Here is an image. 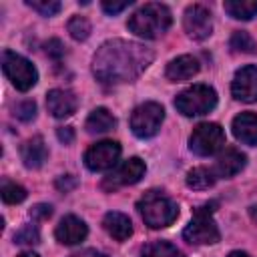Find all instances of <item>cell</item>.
<instances>
[{
	"label": "cell",
	"instance_id": "1",
	"mask_svg": "<svg viewBox=\"0 0 257 257\" xmlns=\"http://www.w3.org/2000/svg\"><path fill=\"white\" fill-rule=\"evenodd\" d=\"M153 50L145 44L114 38L96 50L92 58V74L104 84L131 82L153 62Z\"/></svg>",
	"mask_w": 257,
	"mask_h": 257
},
{
	"label": "cell",
	"instance_id": "2",
	"mask_svg": "<svg viewBox=\"0 0 257 257\" xmlns=\"http://www.w3.org/2000/svg\"><path fill=\"white\" fill-rule=\"evenodd\" d=\"M173 22V16H171V10L165 6V4H159V2H147L145 6H141L126 22L128 30L141 38H147V40H155L159 36H163L169 26Z\"/></svg>",
	"mask_w": 257,
	"mask_h": 257
},
{
	"label": "cell",
	"instance_id": "3",
	"mask_svg": "<svg viewBox=\"0 0 257 257\" xmlns=\"http://www.w3.org/2000/svg\"><path fill=\"white\" fill-rule=\"evenodd\" d=\"M137 209L145 221V225H149L151 229H163L169 227L177 215H179V207L175 201H171L169 197H165L159 191H151L147 193L139 203Z\"/></svg>",
	"mask_w": 257,
	"mask_h": 257
},
{
	"label": "cell",
	"instance_id": "4",
	"mask_svg": "<svg viewBox=\"0 0 257 257\" xmlns=\"http://www.w3.org/2000/svg\"><path fill=\"white\" fill-rule=\"evenodd\" d=\"M215 207H217V203L211 201V203H205V205L195 209V215H193L191 223L183 231V237H185L187 243H191V245H213L221 239L219 227L211 217Z\"/></svg>",
	"mask_w": 257,
	"mask_h": 257
},
{
	"label": "cell",
	"instance_id": "5",
	"mask_svg": "<svg viewBox=\"0 0 257 257\" xmlns=\"http://www.w3.org/2000/svg\"><path fill=\"white\" fill-rule=\"evenodd\" d=\"M217 92L209 84H193L177 94L175 106L185 116H201L215 108Z\"/></svg>",
	"mask_w": 257,
	"mask_h": 257
},
{
	"label": "cell",
	"instance_id": "6",
	"mask_svg": "<svg viewBox=\"0 0 257 257\" xmlns=\"http://www.w3.org/2000/svg\"><path fill=\"white\" fill-rule=\"evenodd\" d=\"M2 70H4L6 78L12 82V86L22 92L30 90L38 80V72H36L34 64L28 58H24L12 50L2 52Z\"/></svg>",
	"mask_w": 257,
	"mask_h": 257
},
{
	"label": "cell",
	"instance_id": "7",
	"mask_svg": "<svg viewBox=\"0 0 257 257\" xmlns=\"http://www.w3.org/2000/svg\"><path fill=\"white\" fill-rule=\"evenodd\" d=\"M225 147V133L217 122H201L189 137V149L199 157H211Z\"/></svg>",
	"mask_w": 257,
	"mask_h": 257
},
{
	"label": "cell",
	"instance_id": "8",
	"mask_svg": "<svg viewBox=\"0 0 257 257\" xmlns=\"http://www.w3.org/2000/svg\"><path fill=\"white\" fill-rule=\"evenodd\" d=\"M165 118V110L159 102L139 104L131 114V128L139 139H151L159 133Z\"/></svg>",
	"mask_w": 257,
	"mask_h": 257
},
{
	"label": "cell",
	"instance_id": "9",
	"mask_svg": "<svg viewBox=\"0 0 257 257\" xmlns=\"http://www.w3.org/2000/svg\"><path fill=\"white\" fill-rule=\"evenodd\" d=\"M145 161H141L139 157H131L126 161H122L120 165H116L102 181V189L104 191H114L118 187H126V185H135L145 177Z\"/></svg>",
	"mask_w": 257,
	"mask_h": 257
},
{
	"label": "cell",
	"instance_id": "10",
	"mask_svg": "<svg viewBox=\"0 0 257 257\" xmlns=\"http://www.w3.org/2000/svg\"><path fill=\"white\" fill-rule=\"evenodd\" d=\"M120 157V145L116 141H100L94 143L86 153H84V165L90 171H108L116 165Z\"/></svg>",
	"mask_w": 257,
	"mask_h": 257
},
{
	"label": "cell",
	"instance_id": "11",
	"mask_svg": "<svg viewBox=\"0 0 257 257\" xmlns=\"http://www.w3.org/2000/svg\"><path fill=\"white\" fill-rule=\"evenodd\" d=\"M183 26H185V32L189 34V38H193V40L209 38L213 32V18H211L209 8H205L203 4L189 6L183 14Z\"/></svg>",
	"mask_w": 257,
	"mask_h": 257
},
{
	"label": "cell",
	"instance_id": "12",
	"mask_svg": "<svg viewBox=\"0 0 257 257\" xmlns=\"http://www.w3.org/2000/svg\"><path fill=\"white\" fill-rule=\"evenodd\" d=\"M231 92L241 102H257V66L249 64L235 72Z\"/></svg>",
	"mask_w": 257,
	"mask_h": 257
},
{
	"label": "cell",
	"instance_id": "13",
	"mask_svg": "<svg viewBox=\"0 0 257 257\" xmlns=\"http://www.w3.org/2000/svg\"><path fill=\"white\" fill-rule=\"evenodd\" d=\"M86 223L74 215H66L60 219V223L56 225V239L62 243V245H78L80 241L86 239Z\"/></svg>",
	"mask_w": 257,
	"mask_h": 257
},
{
	"label": "cell",
	"instance_id": "14",
	"mask_svg": "<svg viewBox=\"0 0 257 257\" xmlns=\"http://www.w3.org/2000/svg\"><path fill=\"white\" fill-rule=\"evenodd\" d=\"M46 106H48V112L56 118H66L70 114H74L76 106H78V100L74 96V92L70 90H64V88H52L48 94H46Z\"/></svg>",
	"mask_w": 257,
	"mask_h": 257
},
{
	"label": "cell",
	"instance_id": "15",
	"mask_svg": "<svg viewBox=\"0 0 257 257\" xmlns=\"http://www.w3.org/2000/svg\"><path fill=\"white\" fill-rule=\"evenodd\" d=\"M245 163H247V157L239 151V149H233V147H229V149H225L219 157H217V163H215V175H217V179L221 177V179H229V177H233V175H237L243 167H245Z\"/></svg>",
	"mask_w": 257,
	"mask_h": 257
},
{
	"label": "cell",
	"instance_id": "16",
	"mask_svg": "<svg viewBox=\"0 0 257 257\" xmlns=\"http://www.w3.org/2000/svg\"><path fill=\"white\" fill-rule=\"evenodd\" d=\"M199 72V60L191 54H183V56H177L173 58L169 64H167V78L171 82H181V80H189L193 78L195 74Z\"/></svg>",
	"mask_w": 257,
	"mask_h": 257
},
{
	"label": "cell",
	"instance_id": "17",
	"mask_svg": "<svg viewBox=\"0 0 257 257\" xmlns=\"http://www.w3.org/2000/svg\"><path fill=\"white\" fill-rule=\"evenodd\" d=\"M233 135L243 145H257V114L255 112H241L233 118Z\"/></svg>",
	"mask_w": 257,
	"mask_h": 257
},
{
	"label": "cell",
	"instance_id": "18",
	"mask_svg": "<svg viewBox=\"0 0 257 257\" xmlns=\"http://www.w3.org/2000/svg\"><path fill=\"white\" fill-rule=\"evenodd\" d=\"M20 157L28 169H40L48 159V149L42 137H32L20 147Z\"/></svg>",
	"mask_w": 257,
	"mask_h": 257
},
{
	"label": "cell",
	"instance_id": "19",
	"mask_svg": "<svg viewBox=\"0 0 257 257\" xmlns=\"http://www.w3.org/2000/svg\"><path fill=\"white\" fill-rule=\"evenodd\" d=\"M102 227L116 241H126L133 235V223H131V219L124 213H118V211L106 213L104 219H102Z\"/></svg>",
	"mask_w": 257,
	"mask_h": 257
},
{
	"label": "cell",
	"instance_id": "20",
	"mask_svg": "<svg viewBox=\"0 0 257 257\" xmlns=\"http://www.w3.org/2000/svg\"><path fill=\"white\" fill-rule=\"evenodd\" d=\"M86 131L90 133V135H98V133H108V131H112L114 126H116V118L106 110V108H102V106H98V108H94L90 114H88V118H86Z\"/></svg>",
	"mask_w": 257,
	"mask_h": 257
},
{
	"label": "cell",
	"instance_id": "21",
	"mask_svg": "<svg viewBox=\"0 0 257 257\" xmlns=\"http://www.w3.org/2000/svg\"><path fill=\"white\" fill-rule=\"evenodd\" d=\"M223 8L235 20H251L257 16V0H227Z\"/></svg>",
	"mask_w": 257,
	"mask_h": 257
},
{
	"label": "cell",
	"instance_id": "22",
	"mask_svg": "<svg viewBox=\"0 0 257 257\" xmlns=\"http://www.w3.org/2000/svg\"><path fill=\"white\" fill-rule=\"evenodd\" d=\"M217 181V175L213 169H207V167H195L187 173V187L191 189H197V191H203V189H209L213 187Z\"/></svg>",
	"mask_w": 257,
	"mask_h": 257
},
{
	"label": "cell",
	"instance_id": "23",
	"mask_svg": "<svg viewBox=\"0 0 257 257\" xmlns=\"http://www.w3.org/2000/svg\"><path fill=\"white\" fill-rule=\"evenodd\" d=\"M143 257H183V253L169 241H155L143 247Z\"/></svg>",
	"mask_w": 257,
	"mask_h": 257
},
{
	"label": "cell",
	"instance_id": "24",
	"mask_svg": "<svg viewBox=\"0 0 257 257\" xmlns=\"http://www.w3.org/2000/svg\"><path fill=\"white\" fill-rule=\"evenodd\" d=\"M229 46H231L233 52H243V54H253V52L257 50L255 40H253L247 32H243V30L233 32V36H231V40H229Z\"/></svg>",
	"mask_w": 257,
	"mask_h": 257
},
{
	"label": "cell",
	"instance_id": "25",
	"mask_svg": "<svg viewBox=\"0 0 257 257\" xmlns=\"http://www.w3.org/2000/svg\"><path fill=\"white\" fill-rule=\"evenodd\" d=\"M0 195H2V201H4V203L16 205V203H22V201L26 199V189H24L22 185L4 181V183H2V189H0Z\"/></svg>",
	"mask_w": 257,
	"mask_h": 257
},
{
	"label": "cell",
	"instance_id": "26",
	"mask_svg": "<svg viewBox=\"0 0 257 257\" xmlns=\"http://www.w3.org/2000/svg\"><path fill=\"white\" fill-rule=\"evenodd\" d=\"M68 32L74 40H86L90 34V22L84 16H72L68 20Z\"/></svg>",
	"mask_w": 257,
	"mask_h": 257
},
{
	"label": "cell",
	"instance_id": "27",
	"mask_svg": "<svg viewBox=\"0 0 257 257\" xmlns=\"http://www.w3.org/2000/svg\"><path fill=\"white\" fill-rule=\"evenodd\" d=\"M26 4L42 16H54L62 8V4L58 0H26Z\"/></svg>",
	"mask_w": 257,
	"mask_h": 257
},
{
	"label": "cell",
	"instance_id": "28",
	"mask_svg": "<svg viewBox=\"0 0 257 257\" xmlns=\"http://www.w3.org/2000/svg\"><path fill=\"white\" fill-rule=\"evenodd\" d=\"M14 241L18 245H36L40 241V235H38V229L34 225H24L20 231L14 233Z\"/></svg>",
	"mask_w": 257,
	"mask_h": 257
},
{
	"label": "cell",
	"instance_id": "29",
	"mask_svg": "<svg viewBox=\"0 0 257 257\" xmlns=\"http://www.w3.org/2000/svg\"><path fill=\"white\" fill-rule=\"evenodd\" d=\"M14 114L20 120H32L36 116V102L34 100H22L14 106Z\"/></svg>",
	"mask_w": 257,
	"mask_h": 257
},
{
	"label": "cell",
	"instance_id": "30",
	"mask_svg": "<svg viewBox=\"0 0 257 257\" xmlns=\"http://www.w3.org/2000/svg\"><path fill=\"white\" fill-rule=\"evenodd\" d=\"M133 2L131 0H120V2H116V0H104L102 2V10L106 12V14H118V12H122L124 8H128Z\"/></svg>",
	"mask_w": 257,
	"mask_h": 257
},
{
	"label": "cell",
	"instance_id": "31",
	"mask_svg": "<svg viewBox=\"0 0 257 257\" xmlns=\"http://www.w3.org/2000/svg\"><path fill=\"white\" fill-rule=\"evenodd\" d=\"M46 54H48L50 58H54V60L62 58V56H64V44H62L58 38H50V40L46 42Z\"/></svg>",
	"mask_w": 257,
	"mask_h": 257
},
{
	"label": "cell",
	"instance_id": "32",
	"mask_svg": "<svg viewBox=\"0 0 257 257\" xmlns=\"http://www.w3.org/2000/svg\"><path fill=\"white\" fill-rule=\"evenodd\" d=\"M52 215V207L46 205V203H38L30 209V217L32 219H48Z\"/></svg>",
	"mask_w": 257,
	"mask_h": 257
},
{
	"label": "cell",
	"instance_id": "33",
	"mask_svg": "<svg viewBox=\"0 0 257 257\" xmlns=\"http://www.w3.org/2000/svg\"><path fill=\"white\" fill-rule=\"evenodd\" d=\"M56 187L66 193V191H70V189L76 187V179H74L72 175H60V177L56 179Z\"/></svg>",
	"mask_w": 257,
	"mask_h": 257
},
{
	"label": "cell",
	"instance_id": "34",
	"mask_svg": "<svg viewBox=\"0 0 257 257\" xmlns=\"http://www.w3.org/2000/svg\"><path fill=\"white\" fill-rule=\"evenodd\" d=\"M56 137H58L60 143L70 145V143L74 141V131H72V126H60V128L56 131Z\"/></svg>",
	"mask_w": 257,
	"mask_h": 257
},
{
	"label": "cell",
	"instance_id": "35",
	"mask_svg": "<svg viewBox=\"0 0 257 257\" xmlns=\"http://www.w3.org/2000/svg\"><path fill=\"white\" fill-rule=\"evenodd\" d=\"M70 257H108V255H104V253H100L96 249H84V251H78V253H74Z\"/></svg>",
	"mask_w": 257,
	"mask_h": 257
},
{
	"label": "cell",
	"instance_id": "36",
	"mask_svg": "<svg viewBox=\"0 0 257 257\" xmlns=\"http://www.w3.org/2000/svg\"><path fill=\"white\" fill-rule=\"evenodd\" d=\"M227 257H251L249 253H245V251H231Z\"/></svg>",
	"mask_w": 257,
	"mask_h": 257
},
{
	"label": "cell",
	"instance_id": "37",
	"mask_svg": "<svg viewBox=\"0 0 257 257\" xmlns=\"http://www.w3.org/2000/svg\"><path fill=\"white\" fill-rule=\"evenodd\" d=\"M249 215H251L253 221H257V205H253V207L249 209Z\"/></svg>",
	"mask_w": 257,
	"mask_h": 257
},
{
	"label": "cell",
	"instance_id": "38",
	"mask_svg": "<svg viewBox=\"0 0 257 257\" xmlns=\"http://www.w3.org/2000/svg\"><path fill=\"white\" fill-rule=\"evenodd\" d=\"M18 257H38V255L36 253H20Z\"/></svg>",
	"mask_w": 257,
	"mask_h": 257
}]
</instances>
